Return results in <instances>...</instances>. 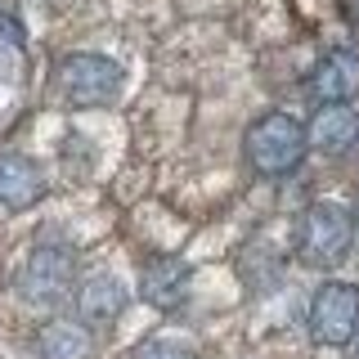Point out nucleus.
<instances>
[{
  "mask_svg": "<svg viewBox=\"0 0 359 359\" xmlns=\"http://www.w3.org/2000/svg\"><path fill=\"white\" fill-rule=\"evenodd\" d=\"M306 126L287 112H265L261 121H252L247 130V162L261 175H287L306 157Z\"/></svg>",
  "mask_w": 359,
  "mask_h": 359,
  "instance_id": "f257e3e1",
  "label": "nucleus"
},
{
  "mask_svg": "<svg viewBox=\"0 0 359 359\" xmlns=\"http://www.w3.org/2000/svg\"><path fill=\"white\" fill-rule=\"evenodd\" d=\"M351 243H355V220H351V211L337 207V202H314L306 216H301L297 252H301L306 265L328 269L337 261H346Z\"/></svg>",
  "mask_w": 359,
  "mask_h": 359,
  "instance_id": "f03ea898",
  "label": "nucleus"
},
{
  "mask_svg": "<svg viewBox=\"0 0 359 359\" xmlns=\"http://www.w3.org/2000/svg\"><path fill=\"white\" fill-rule=\"evenodd\" d=\"M59 90L72 108H104L121 90V67L104 54H67L59 63Z\"/></svg>",
  "mask_w": 359,
  "mask_h": 359,
  "instance_id": "7ed1b4c3",
  "label": "nucleus"
},
{
  "mask_svg": "<svg viewBox=\"0 0 359 359\" xmlns=\"http://www.w3.org/2000/svg\"><path fill=\"white\" fill-rule=\"evenodd\" d=\"M310 332L319 346H346L359 332V287L328 278L310 301Z\"/></svg>",
  "mask_w": 359,
  "mask_h": 359,
  "instance_id": "20e7f679",
  "label": "nucleus"
},
{
  "mask_svg": "<svg viewBox=\"0 0 359 359\" xmlns=\"http://www.w3.org/2000/svg\"><path fill=\"white\" fill-rule=\"evenodd\" d=\"M76 287V256L59 243H45L22 265V297L32 306H59Z\"/></svg>",
  "mask_w": 359,
  "mask_h": 359,
  "instance_id": "39448f33",
  "label": "nucleus"
},
{
  "mask_svg": "<svg viewBox=\"0 0 359 359\" xmlns=\"http://www.w3.org/2000/svg\"><path fill=\"white\" fill-rule=\"evenodd\" d=\"M306 144L328 157H341L359 144V112L346 104H323L306 126Z\"/></svg>",
  "mask_w": 359,
  "mask_h": 359,
  "instance_id": "423d86ee",
  "label": "nucleus"
},
{
  "mask_svg": "<svg viewBox=\"0 0 359 359\" xmlns=\"http://www.w3.org/2000/svg\"><path fill=\"white\" fill-rule=\"evenodd\" d=\"M310 95L319 104H351L359 95V54H351V50L323 54L319 67L310 72Z\"/></svg>",
  "mask_w": 359,
  "mask_h": 359,
  "instance_id": "0eeeda50",
  "label": "nucleus"
},
{
  "mask_svg": "<svg viewBox=\"0 0 359 359\" xmlns=\"http://www.w3.org/2000/svg\"><path fill=\"white\" fill-rule=\"evenodd\" d=\"M41 194H45L41 166L22 153H0V207L27 211V207L41 202Z\"/></svg>",
  "mask_w": 359,
  "mask_h": 359,
  "instance_id": "6e6552de",
  "label": "nucleus"
},
{
  "mask_svg": "<svg viewBox=\"0 0 359 359\" xmlns=\"http://www.w3.org/2000/svg\"><path fill=\"white\" fill-rule=\"evenodd\" d=\"M140 287H144V301L157 310H175L180 301L189 297V265L180 256H153L140 274Z\"/></svg>",
  "mask_w": 359,
  "mask_h": 359,
  "instance_id": "1a4fd4ad",
  "label": "nucleus"
},
{
  "mask_svg": "<svg viewBox=\"0 0 359 359\" xmlns=\"http://www.w3.org/2000/svg\"><path fill=\"white\" fill-rule=\"evenodd\" d=\"M76 310H81L86 323H112L121 310H126V287L112 274H95L86 278L81 292H76Z\"/></svg>",
  "mask_w": 359,
  "mask_h": 359,
  "instance_id": "9d476101",
  "label": "nucleus"
},
{
  "mask_svg": "<svg viewBox=\"0 0 359 359\" xmlns=\"http://www.w3.org/2000/svg\"><path fill=\"white\" fill-rule=\"evenodd\" d=\"M36 346H41V359H90V351H95L86 323H76V319H54V323H45Z\"/></svg>",
  "mask_w": 359,
  "mask_h": 359,
  "instance_id": "9b49d317",
  "label": "nucleus"
},
{
  "mask_svg": "<svg viewBox=\"0 0 359 359\" xmlns=\"http://www.w3.org/2000/svg\"><path fill=\"white\" fill-rule=\"evenodd\" d=\"M135 359H194V355L175 341H144L140 351H135Z\"/></svg>",
  "mask_w": 359,
  "mask_h": 359,
  "instance_id": "f8f14e48",
  "label": "nucleus"
},
{
  "mask_svg": "<svg viewBox=\"0 0 359 359\" xmlns=\"http://www.w3.org/2000/svg\"><path fill=\"white\" fill-rule=\"evenodd\" d=\"M0 41H9V45H22V27H18V18L0 14Z\"/></svg>",
  "mask_w": 359,
  "mask_h": 359,
  "instance_id": "ddd939ff",
  "label": "nucleus"
},
{
  "mask_svg": "<svg viewBox=\"0 0 359 359\" xmlns=\"http://www.w3.org/2000/svg\"><path fill=\"white\" fill-rule=\"evenodd\" d=\"M355 216H359V211H355Z\"/></svg>",
  "mask_w": 359,
  "mask_h": 359,
  "instance_id": "4468645a",
  "label": "nucleus"
}]
</instances>
